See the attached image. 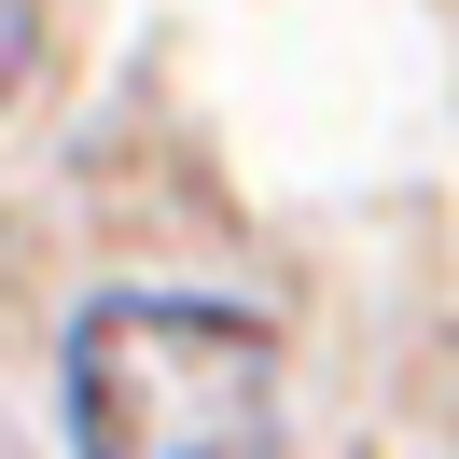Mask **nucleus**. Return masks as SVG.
<instances>
[{"instance_id":"obj_1","label":"nucleus","mask_w":459,"mask_h":459,"mask_svg":"<svg viewBox=\"0 0 459 459\" xmlns=\"http://www.w3.org/2000/svg\"><path fill=\"white\" fill-rule=\"evenodd\" d=\"M70 459H251L279 431V348L223 292H98L56 348Z\"/></svg>"}]
</instances>
